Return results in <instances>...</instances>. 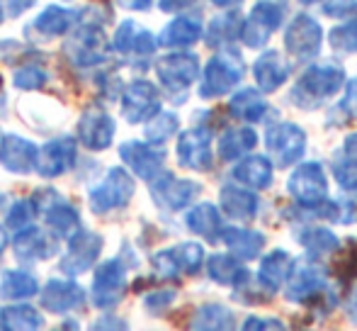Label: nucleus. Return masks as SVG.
Returning <instances> with one entry per match:
<instances>
[{"label":"nucleus","mask_w":357,"mask_h":331,"mask_svg":"<svg viewBox=\"0 0 357 331\" xmlns=\"http://www.w3.org/2000/svg\"><path fill=\"white\" fill-rule=\"evenodd\" d=\"M345 83L343 68L333 66V64H324V66H311L309 71H304V76L299 78V83L291 90V100L299 108H314L321 100L335 95Z\"/></svg>","instance_id":"nucleus-1"},{"label":"nucleus","mask_w":357,"mask_h":331,"mask_svg":"<svg viewBox=\"0 0 357 331\" xmlns=\"http://www.w3.org/2000/svg\"><path fill=\"white\" fill-rule=\"evenodd\" d=\"M134 180L124 168H112L105 175L102 183H98L90 190V207L98 214H107L112 209H119L132 200Z\"/></svg>","instance_id":"nucleus-2"},{"label":"nucleus","mask_w":357,"mask_h":331,"mask_svg":"<svg viewBox=\"0 0 357 331\" xmlns=\"http://www.w3.org/2000/svg\"><path fill=\"white\" fill-rule=\"evenodd\" d=\"M287 13V0H258L253 10H250L248 20L243 22L241 37L248 47H260L270 39V34L280 27Z\"/></svg>","instance_id":"nucleus-3"},{"label":"nucleus","mask_w":357,"mask_h":331,"mask_svg":"<svg viewBox=\"0 0 357 331\" xmlns=\"http://www.w3.org/2000/svg\"><path fill=\"white\" fill-rule=\"evenodd\" d=\"M124 293H127V270H124L122 260L119 258L105 260V263L95 270L93 302L98 304L100 309H109L122 302Z\"/></svg>","instance_id":"nucleus-4"},{"label":"nucleus","mask_w":357,"mask_h":331,"mask_svg":"<svg viewBox=\"0 0 357 331\" xmlns=\"http://www.w3.org/2000/svg\"><path fill=\"white\" fill-rule=\"evenodd\" d=\"M265 147H268L270 156L280 166H289L304 156L306 134H304V129L296 127V124L280 122L268 129V134H265Z\"/></svg>","instance_id":"nucleus-5"},{"label":"nucleus","mask_w":357,"mask_h":331,"mask_svg":"<svg viewBox=\"0 0 357 331\" xmlns=\"http://www.w3.org/2000/svg\"><path fill=\"white\" fill-rule=\"evenodd\" d=\"M324 42V29L309 15H299L284 32V47L294 59H314Z\"/></svg>","instance_id":"nucleus-6"},{"label":"nucleus","mask_w":357,"mask_h":331,"mask_svg":"<svg viewBox=\"0 0 357 331\" xmlns=\"http://www.w3.org/2000/svg\"><path fill=\"white\" fill-rule=\"evenodd\" d=\"M155 73H158L160 83L170 93H185L190 85L197 81L199 61L192 54H168V57L158 59Z\"/></svg>","instance_id":"nucleus-7"},{"label":"nucleus","mask_w":357,"mask_h":331,"mask_svg":"<svg viewBox=\"0 0 357 331\" xmlns=\"http://www.w3.org/2000/svg\"><path fill=\"white\" fill-rule=\"evenodd\" d=\"M243 78V64L236 57H214L204 68V78L199 85L202 98H219L229 93L236 83Z\"/></svg>","instance_id":"nucleus-8"},{"label":"nucleus","mask_w":357,"mask_h":331,"mask_svg":"<svg viewBox=\"0 0 357 331\" xmlns=\"http://www.w3.org/2000/svg\"><path fill=\"white\" fill-rule=\"evenodd\" d=\"M37 205L39 212L44 214V222L59 234V237H71L73 232L80 229V217L73 209L71 203L61 198L54 190H44V193H37Z\"/></svg>","instance_id":"nucleus-9"},{"label":"nucleus","mask_w":357,"mask_h":331,"mask_svg":"<svg viewBox=\"0 0 357 331\" xmlns=\"http://www.w3.org/2000/svg\"><path fill=\"white\" fill-rule=\"evenodd\" d=\"M160 112V98L153 83L134 81L122 93V115L129 122H144Z\"/></svg>","instance_id":"nucleus-10"},{"label":"nucleus","mask_w":357,"mask_h":331,"mask_svg":"<svg viewBox=\"0 0 357 331\" xmlns=\"http://www.w3.org/2000/svg\"><path fill=\"white\" fill-rule=\"evenodd\" d=\"M102 251V237L93 232H75L68 244L66 256L61 258V270L66 275H80L88 268H93Z\"/></svg>","instance_id":"nucleus-11"},{"label":"nucleus","mask_w":357,"mask_h":331,"mask_svg":"<svg viewBox=\"0 0 357 331\" xmlns=\"http://www.w3.org/2000/svg\"><path fill=\"white\" fill-rule=\"evenodd\" d=\"M178 161L185 168L209 170L212 168V134L207 129H190L178 139Z\"/></svg>","instance_id":"nucleus-12"},{"label":"nucleus","mask_w":357,"mask_h":331,"mask_svg":"<svg viewBox=\"0 0 357 331\" xmlns=\"http://www.w3.org/2000/svg\"><path fill=\"white\" fill-rule=\"evenodd\" d=\"M291 198H296L304 205L321 203L326 198V173L321 163H304L291 173L289 183H287Z\"/></svg>","instance_id":"nucleus-13"},{"label":"nucleus","mask_w":357,"mask_h":331,"mask_svg":"<svg viewBox=\"0 0 357 331\" xmlns=\"http://www.w3.org/2000/svg\"><path fill=\"white\" fill-rule=\"evenodd\" d=\"M153 195L155 205H160L163 209H183L192 203L195 198L199 195V185L192 183V180H183V178H175V175H160L158 180L153 183Z\"/></svg>","instance_id":"nucleus-14"},{"label":"nucleus","mask_w":357,"mask_h":331,"mask_svg":"<svg viewBox=\"0 0 357 331\" xmlns=\"http://www.w3.org/2000/svg\"><path fill=\"white\" fill-rule=\"evenodd\" d=\"M114 119L102 110H85L78 119V137L80 144L93 152H102L114 139Z\"/></svg>","instance_id":"nucleus-15"},{"label":"nucleus","mask_w":357,"mask_h":331,"mask_svg":"<svg viewBox=\"0 0 357 331\" xmlns=\"http://www.w3.org/2000/svg\"><path fill=\"white\" fill-rule=\"evenodd\" d=\"M119 156L122 161L144 180H153L158 178V173L163 170V161H165V154L153 149L151 144L144 142H124L119 147Z\"/></svg>","instance_id":"nucleus-16"},{"label":"nucleus","mask_w":357,"mask_h":331,"mask_svg":"<svg viewBox=\"0 0 357 331\" xmlns=\"http://www.w3.org/2000/svg\"><path fill=\"white\" fill-rule=\"evenodd\" d=\"M105 52H107V44H105L102 29L95 24H85L66 47L68 59L78 66H95L105 59Z\"/></svg>","instance_id":"nucleus-17"},{"label":"nucleus","mask_w":357,"mask_h":331,"mask_svg":"<svg viewBox=\"0 0 357 331\" xmlns=\"http://www.w3.org/2000/svg\"><path fill=\"white\" fill-rule=\"evenodd\" d=\"M78 149L71 137H61L49 142L42 152L37 154V170L44 178H56V175L66 173L68 168L75 163Z\"/></svg>","instance_id":"nucleus-18"},{"label":"nucleus","mask_w":357,"mask_h":331,"mask_svg":"<svg viewBox=\"0 0 357 331\" xmlns=\"http://www.w3.org/2000/svg\"><path fill=\"white\" fill-rule=\"evenodd\" d=\"M42 307L47 312L61 314V312H71V309L83 307L85 302V293L80 285L71 283V280H49L42 288Z\"/></svg>","instance_id":"nucleus-19"},{"label":"nucleus","mask_w":357,"mask_h":331,"mask_svg":"<svg viewBox=\"0 0 357 331\" xmlns=\"http://www.w3.org/2000/svg\"><path fill=\"white\" fill-rule=\"evenodd\" d=\"M39 149L29 139H22L17 134H5L0 139V163L10 173H29L37 166Z\"/></svg>","instance_id":"nucleus-20"},{"label":"nucleus","mask_w":357,"mask_h":331,"mask_svg":"<svg viewBox=\"0 0 357 331\" xmlns=\"http://www.w3.org/2000/svg\"><path fill=\"white\" fill-rule=\"evenodd\" d=\"M155 37L149 32V29L139 27L134 20H124L119 24L117 34H114V49L119 54H139V57H146V54H153L155 49Z\"/></svg>","instance_id":"nucleus-21"},{"label":"nucleus","mask_w":357,"mask_h":331,"mask_svg":"<svg viewBox=\"0 0 357 331\" xmlns=\"http://www.w3.org/2000/svg\"><path fill=\"white\" fill-rule=\"evenodd\" d=\"M15 253L20 260H44L56 253V242L42 229H22L15 237Z\"/></svg>","instance_id":"nucleus-22"},{"label":"nucleus","mask_w":357,"mask_h":331,"mask_svg":"<svg viewBox=\"0 0 357 331\" xmlns=\"http://www.w3.org/2000/svg\"><path fill=\"white\" fill-rule=\"evenodd\" d=\"M75 17H78V15H75L73 10L59 8V5H49V8L44 10L37 20H34V24L29 27V32H37L39 37H44V39L61 37V34H66L68 29L73 27Z\"/></svg>","instance_id":"nucleus-23"},{"label":"nucleus","mask_w":357,"mask_h":331,"mask_svg":"<svg viewBox=\"0 0 357 331\" xmlns=\"http://www.w3.org/2000/svg\"><path fill=\"white\" fill-rule=\"evenodd\" d=\"M190 331H236V317L224 304H202L192 314Z\"/></svg>","instance_id":"nucleus-24"},{"label":"nucleus","mask_w":357,"mask_h":331,"mask_svg":"<svg viewBox=\"0 0 357 331\" xmlns=\"http://www.w3.org/2000/svg\"><path fill=\"white\" fill-rule=\"evenodd\" d=\"M253 73H255V81H258L260 88H263L265 93H273V90H278L280 85L287 81L289 66H287L284 59L280 57L278 52H268L255 61Z\"/></svg>","instance_id":"nucleus-25"},{"label":"nucleus","mask_w":357,"mask_h":331,"mask_svg":"<svg viewBox=\"0 0 357 331\" xmlns=\"http://www.w3.org/2000/svg\"><path fill=\"white\" fill-rule=\"evenodd\" d=\"M221 207L234 219H253L258 214V198L248 190L226 185L221 188Z\"/></svg>","instance_id":"nucleus-26"},{"label":"nucleus","mask_w":357,"mask_h":331,"mask_svg":"<svg viewBox=\"0 0 357 331\" xmlns=\"http://www.w3.org/2000/svg\"><path fill=\"white\" fill-rule=\"evenodd\" d=\"M234 178L245 183L248 188H270V183H273V163L265 156H250L236 166Z\"/></svg>","instance_id":"nucleus-27"},{"label":"nucleus","mask_w":357,"mask_h":331,"mask_svg":"<svg viewBox=\"0 0 357 331\" xmlns=\"http://www.w3.org/2000/svg\"><path fill=\"white\" fill-rule=\"evenodd\" d=\"M326 285V278L319 268H299L296 275L289 280V288H287V297L291 302H304V300H311L314 295H319Z\"/></svg>","instance_id":"nucleus-28"},{"label":"nucleus","mask_w":357,"mask_h":331,"mask_svg":"<svg viewBox=\"0 0 357 331\" xmlns=\"http://www.w3.org/2000/svg\"><path fill=\"white\" fill-rule=\"evenodd\" d=\"M221 239H224V244L234 251L236 256H241V258H245V260L255 258V256L260 253V249L265 247V237L253 232V229H224Z\"/></svg>","instance_id":"nucleus-29"},{"label":"nucleus","mask_w":357,"mask_h":331,"mask_svg":"<svg viewBox=\"0 0 357 331\" xmlns=\"http://www.w3.org/2000/svg\"><path fill=\"white\" fill-rule=\"evenodd\" d=\"M199 34H202V24L197 20L178 17L160 32L158 44H163V47H188V44L197 42Z\"/></svg>","instance_id":"nucleus-30"},{"label":"nucleus","mask_w":357,"mask_h":331,"mask_svg":"<svg viewBox=\"0 0 357 331\" xmlns=\"http://www.w3.org/2000/svg\"><path fill=\"white\" fill-rule=\"evenodd\" d=\"M188 227L192 229L195 234H199V237H207L209 242H216V239L221 237V232H224V227H221V214L216 212V207L209 203L197 205L195 209H190Z\"/></svg>","instance_id":"nucleus-31"},{"label":"nucleus","mask_w":357,"mask_h":331,"mask_svg":"<svg viewBox=\"0 0 357 331\" xmlns=\"http://www.w3.org/2000/svg\"><path fill=\"white\" fill-rule=\"evenodd\" d=\"M207 270L212 275V280L221 285H236L238 288V285H243L248 280V270L236 258H231V256H212L207 260Z\"/></svg>","instance_id":"nucleus-32"},{"label":"nucleus","mask_w":357,"mask_h":331,"mask_svg":"<svg viewBox=\"0 0 357 331\" xmlns=\"http://www.w3.org/2000/svg\"><path fill=\"white\" fill-rule=\"evenodd\" d=\"M42 317L29 304H15L0 312V329L3 331H39Z\"/></svg>","instance_id":"nucleus-33"},{"label":"nucleus","mask_w":357,"mask_h":331,"mask_svg":"<svg viewBox=\"0 0 357 331\" xmlns=\"http://www.w3.org/2000/svg\"><path fill=\"white\" fill-rule=\"evenodd\" d=\"M289 268H291V256L287 251H273V253L265 256L263 265H260V283L268 290L282 288Z\"/></svg>","instance_id":"nucleus-34"},{"label":"nucleus","mask_w":357,"mask_h":331,"mask_svg":"<svg viewBox=\"0 0 357 331\" xmlns=\"http://www.w3.org/2000/svg\"><path fill=\"white\" fill-rule=\"evenodd\" d=\"M39 293V283L24 270H8L0 280V295L5 300H27Z\"/></svg>","instance_id":"nucleus-35"},{"label":"nucleus","mask_w":357,"mask_h":331,"mask_svg":"<svg viewBox=\"0 0 357 331\" xmlns=\"http://www.w3.org/2000/svg\"><path fill=\"white\" fill-rule=\"evenodd\" d=\"M255 144H258V137L253 129H229L219 139V154L224 161H234V159L243 156L245 152H250Z\"/></svg>","instance_id":"nucleus-36"},{"label":"nucleus","mask_w":357,"mask_h":331,"mask_svg":"<svg viewBox=\"0 0 357 331\" xmlns=\"http://www.w3.org/2000/svg\"><path fill=\"white\" fill-rule=\"evenodd\" d=\"M229 110L236 117L255 122V119H260L265 115L268 103H265V100L260 98V93H255V90H241V93H236L234 98H231Z\"/></svg>","instance_id":"nucleus-37"},{"label":"nucleus","mask_w":357,"mask_h":331,"mask_svg":"<svg viewBox=\"0 0 357 331\" xmlns=\"http://www.w3.org/2000/svg\"><path fill=\"white\" fill-rule=\"evenodd\" d=\"M299 244L304 249H309L311 253L316 256H324V253H331V251H335L340 247L338 237H335L333 232H328V229H304V232L299 234Z\"/></svg>","instance_id":"nucleus-38"},{"label":"nucleus","mask_w":357,"mask_h":331,"mask_svg":"<svg viewBox=\"0 0 357 331\" xmlns=\"http://www.w3.org/2000/svg\"><path fill=\"white\" fill-rule=\"evenodd\" d=\"M170 256H173L180 273L183 270L185 273H195V270H199V265L204 260V251L199 244H180V247L170 249Z\"/></svg>","instance_id":"nucleus-39"},{"label":"nucleus","mask_w":357,"mask_h":331,"mask_svg":"<svg viewBox=\"0 0 357 331\" xmlns=\"http://www.w3.org/2000/svg\"><path fill=\"white\" fill-rule=\"evenodd\" d=\"M178 132V117L173 112H158L151 117L149 127H146V139L153 144L165 142L168 137Z\"/></svg>","instance_id":"nucleus-40"},{"label":"nucleus","mask_w":357,"mask_h":331,"mask_svg":"<svg viewBox=\"0 0 357 331\" xmlns=\"http://www.w3.org/2000/svg\"><path fill=\"white\" fill-rule=\"evenodd\" d=\"M32 217H34V200H20V203H15L13 209L8 212L5 227L13 229V232H22V229L29 227Z\"/></svg>","instance_id":"nucleus-41"},{"label":"nucleus","mask_w":357,"mask_h":331,"mask_svg":"<svg viewBox=\"0 0 357 331\" xmlns=\"http://www.w3.org/2000/svg\"><path fill=\"white\" fill-rule=\"evenodd\" d=\"M331 44H333L338 52H353L357 54V22L340 24L331 32Z\"/></svg>","instance_id":"nucleus-42"},{"label":"nucleus","mask_w":357,"mask_h":331,"mask_svg":"<svg viewBox=\"0 0 357 331\" xmlns=\"http://www.w3.org/2000/svg\"><path fill=\"white\" fill-rule=\"evenodd\" d=\"M47 83V73L37 66H24L15 73V85L22 90H34V88H42Z\"/></svg>","instance_id":"nucleus-43"},{"label":"nucleus","mask_w":357,"mask_h":331,"mask_svg":"<svg viewBox=\"0 0 357 331\" xmlns=\"http://www.w3.org/2000/svg\"><path fill=\"white\" fill-rule=\"evenodd\" d=\"M238 29V17L236 15H226V17H216L209 27V39L212 44L221 42V39H231Z\"/></svg>","instance_id":"nucleus-44"},{"label":"nucleus","mask_w":357,"mask_h":331,"mask_svg":"<svg viewBox=\"0 0 357 331\" xmlns=\"http://www.w3.org/2000/svg\"><path fill=\"white\" fill-rule=\"evenodd\" d=\"M333 173H335V180L340 183V188L357 190V161H353V159H345V161H335Z\"/></svg>","instance_id":"nucleus-45"},{"label":"nucleus","mask_w":357,"mask_h":331,"mask_svg":"<svg viewBox=\"0 0 357 331\" xmlns=\"http://www.w3.org/2000/svg\"><path fill=\"white\" fill-rule=\"evenodd\" d=\"M153 265H155V273H158L160 278H178V275H180L178 265H175L173 256H170V249L155 253L153 256Z\"/></svg>","instance_id":"nucleus-46"},{"label":"nucleus","mask_w":357,"mask_h":331,"mask_svg":"<svg viewBox=\"0 0 357 331\" xmlns=\"http://www.w3.org/2000/svg\"><path fill=\"white\" fill-rule=\"evenodd\" d=\"M241 331H284V324L273 317H248Z\"/></svg>","instance_id":"nucleus-47"},{"label":"nucleus","mask_w":357,"mask_h":331,"mask_svg":"<svg viewBox=\"0 0 357 331\" xmlns=\"http://www.w3.org/2000/svg\"><path fill=\"white\" fill-rule=\"evenodd\" d=\"M173 300H175L173 290H158V293H151L149 297L144 300V304H146V309H151V312H158V309L168 307Z\"/></svg>","instance_id":"nucleus-48"},{"label":"nucleus","mask_w":357,"mask_h":331,"mask_svg":"<svg viewBox=\"0 0 357 331\" xmlns=\"http://www.w3.org/2000/svg\"><path fill=\"white\" fill-rule=\"evenodd\" d=\"M192 3H197V0H160V10H165V13H178V10L190 8Z\"/></svg>","instance_id":"nucleus-49"},{"label":"nucleus","mask_w":357,"mask_h":331,"mask_svg":"<svg viewBox=\"0 0 357 331\" xmlns=\"http://www.w3.org/2000/svg\"><path fill=\"white\" fill-rule=\"evenodd\" d=\"M95 331H127V324L119 319H100L95 324Z\"/></svg>","instance_id":"nucleus-50"},{"label":"nucleus","mask_w":357,"mask_h":331,"mask_svg":"<svg viewBox=\"0 0 357 331\" xmlns=\"http://www.w3.org/2000/svg\"><path fill=\"white\" fill-rule=\"evenodd\" d=\"M124 8H132V10H149L153 0H119Z\"/></svg>","instance_id":"nucleus-51"},{"label":"nucleus","mask_w":357,"mask_h":331,"mask_svg":"<svg viewBox=\"0 0 357 331\" xmlns=\"http://www.w3.org/2000/svg\"><path fill=\"white\" fill-rule=\"evenodd\" d=\"M32 3H34V0H13V5H10V15H20L22 10H27Z\"/></svg>","instance_id":"nucleus-52"},{"label":"nucleus","mask_w":357,"mask_h":331,"mask_svg":"<svg viewBox=\"0 0 357 331\" xmlns=\"http://www.w3.org/2000/svg\"><path fill=\"white\" fill-rule=\"evenodd\" d=\"M345 152H348L350 156H357V134H350V137L345 139Z\"/></svg>","instance_id":"nucleus-53"},{"label":"nucleus","mask_w":357,"mask_h":331,"mask_svg":"<svg viewBox=\"0 0 357 331\" xmlns=\"http://www.w3.org/2000/svg\"><path fill=\"white\" fill-rule=\"evenodd\" d=\"M56 331H80V329H78V322H66V324H61Z\"/></svg>","instance_id":"nucleus-54"},{"label":"nucleus","mask_w":357,"mask_h":331,"mask_svg":"<svg viewBox=\"0 0 357 331\" xmlns=\"http://www.w3.org/2000/svg\"><path fill=\"white\" fill-rule=\"evenodd\" d=\"M214 5H221V8H229V5H238L241 0H212Z\"/></svg>","instance_id":"nucleus-55"},{"label":"nucleus","mask_w":357,"mask_h":331,"mask_svg":"<svg viewBox=\"0 0 357 331\" xmlns=\"http://www.w3.org/2000/svg\"><path fill=\"white\" fill-rule=\"evenodd\" d=\"M3 249H5V234H3V229H0V253H3Z\"/></svg>","instance_id":"nucleus-56"},{"label":"nucleus","mask_w":357,"mask_h":331,"mask_svg":"<svg viewBox=\"0 0 357 331\" xmlns=\"http://www.w3.org/2000/svg\"><path fill=\"white\" fill-rule=\"evenodd\" d=\"M299 3H304V5H314V3H321V0H299Z\"/></svg>","instance_id":"nucleus-57"},{"label":"nucleus","mask_w":357,"mask_h":331,"mask_svg":"<svg viewBox=\"0 0 357 331\" xmlns=\"http://www.w3.org/2000/svg\"><path fill=\"white\" fill-rule=\"evenodd\" d=\"M0 22H3V8H0Z\"/></svg>","instance_id":"nucleus-58"},{"label":"nucleus","mask_w":357,"mask_h":331,"mask_svg":"<svg viewBox=\"0 0 357 331\" xmlns=\"http://www.w3.org/2000/svg\"><path fill=\"white\" fill-rule=\"evenodd\" d=\"M0 207H3V195H0Z\"/></svg>","instance_id":"nucleus-59"}]
</instances>
